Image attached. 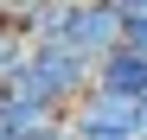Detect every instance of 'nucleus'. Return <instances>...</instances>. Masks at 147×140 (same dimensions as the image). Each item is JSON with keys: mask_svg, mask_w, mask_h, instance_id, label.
I'll use <instances>...</instances> for the list:
<instances>
[{"mask_svg": "<svg viewBox=\"0 0 147 140\" xmlns=\"http://www.w3.org/2000/svg\"><path fill=\"white\" fill-rule=\"evenodd\" d=\"M70 127L77 140H141V96H115V89H83L70 102Z\"/></svg>", "mask_w": 147, "mask_h": 140, "instance_id": "obj_1", "label": "nucleus"}, {"mask_svg": "<svg viewBox=\"0 0 147 140\" xmlns=\"http://www.w3.org/2000/svg\"><path fill=\"white\" fill-rule=\"evenodd\" d=\"M32 77H38V89H45L58 108H70V102L90 89L96 64H90L70 38H32Z\"/></svg>", "mask_w": 147, "mask_h": 140, "instance_id": "obj_2", "label": "nucleus"}, {"mask_svg": "<svg viewBox=\"0 0 147 140\" xmlns=\"http://www.w3.org/2000/svg\"><path fill=\"white\" fill-rule=\"evenodd\" d=\"M128 38V19H121V7H109V0H77V13H70V45L96 64L102 51H115V45Z\"/></svg>", "mask_w": 147, "mask_h": 140, "instance_id": "obj_3", "label": "nucleus"}, {"mask_svg": "<svg viewBox=\"0 0 147 140\" xmlns=\"http://www.w3.org/2000/svg\"><path fill=\"white\" fill-rule=\"evenodd\" d=\"M96 89H115V96H147V51H134L128 38L115 45V51L96 57Z\"/></svg>", "mask_w": 147, "mask_h": 140, "instance_id": "obj_4", "label": "nucleus"}, {"mask_svg": "<svg viewBox=\"0 0 147 140\" xmlns=\"http://www.w3.org/2000/svg\"><path fill=\"white\" fill-rule=\"evenodd\" d=\"M70 13H77V0H32L26 32L32 38H70Z\"/></svg>", "mask_w": 147, "mask_h": 140, "instance_id": "obj_5", "label": "nucleus"}, {"mask_svg": "<svg viewBox=\"0 0 147 140\" xmlns=\"http://www.w3.org/2000/svg\"><path fill=\"white\" fill-rule=\"evenodd\" d=\"M32 140H77V127H70V115H64L58 127H45V134H32Z\"/></svg>", "mask_w": 147, "mask_h": 140, "instance_id": "obj_6", "label": "nucleus"}, {"mask_svg": "<svg viewBox=\"0 0 147 140\" xmlns=\"http://www.w3.org/2000/svg\"><path fill=\"white\" fill-rule=\"evenodd\" d=\"M109 7H121V19H147V0H109Z\"/></svg>", "mask_w": 147, "mask_h": 140, "instance_id": "obj_7", "label": "nucleus"}, {"mask_svg": "<svg viewBox=\"0 0 147 140\" xmlns=\"http://www.w3.org/2000/svg\"><path fill=\"white\" fill-rule=\"evenodd\" d=\"M141 140H147V96H141Z\"/></svg>", "mask_w": 147, "mask_h": 140, "instance_id": "obj_8", "label": "nucleus"}, {"mask_svg": "<svg viewBox=\"0 0 147 140\" xmlns=\"http://www.w3.org/2000/svg\"><path fill=\"white\" fill-rule=\"evenodd\" d=\"M0 102H7V89H0Z\"/></svg>", "mask_w": 147, "mask_h": 140, "instance_id": "obj_9", "label": "nucleus"}]
</instances>
